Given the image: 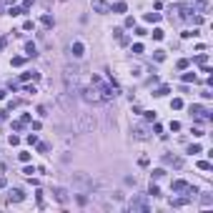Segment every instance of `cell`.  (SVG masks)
<instances>
[{"mask_svg":"<svg viewBox=\"0 0 213 213\" xmlns=\"http://www.w3.org/2000/svg\"><path fill=\"white\" fill-rule=\"evenodd\" d=\"M80 93H83V98H85L88 103H103L100 95H98V90H95L93 85H90V88H80Z\"/></svg>","mask_w":213,"mask_h":213,"instance_id":"obj_1","label":"cell"},{"mask_svg":"<svg viewBox=\"0 0 213 213\" xmlns=\"http://www.w3.org/2000/svg\"><path fill=\"white\" fill-rule=\"evenodd\" d=\"M130 211H141V213H148L150 208H148L145 198H133V201H130Z\"/></svg>","mask_w":213,"mask_h":213,"instance_id":"obj_2","label":"cell"},{"mask_svg":"<svg viewBox=\"0 0 213 213\" xmlns=\"http://www.w3.org/2000/svg\"><path fill=\"white\" fill-rule=\"evenodd\" d=\"M25 198V193L20 190V188H13V190H8V203H20Z\"/></svg>","mask_w":213,"mask_h":213,"instance_id":"obj_3","label":"cell"},{"mask_svg":"<svg viewBox=\"0 0 213 213\" xmlns=\"http://www.w3.org/2000/svg\"><path fill=\"white\" fill-rule=\"evenodd\" d=\"M53 196H55V201H58V203H63V206H65V203L70 201L68 190H63V188H55V190H53Z\"/></svg>","mask_w":213,"mask_h":213,"instance_id":"obj_4","label":"cell"},{"mask_svg":"<svg viewBox=\"0 0 213 213\" xmlns=\"http://www.w3.org/2000/svg\"><path fill=\"white\" fill-rule=\"evenodd\" d=\"M93 10H98V13H110V5L105 3V0H93Z\"/></svg>","mask_w":213,"mask_h":213,"instance_id":"obj_5","label":"cell"},{"mask_svg":"<svg viewBox=\"0 0 213 213\" xmlns=\"http://www.w3.org/2000/svg\"><path fill=\"white\" fill-rule=\"evenodd\" d=\"M163 161L168 166H173V168H181L183 166V158H178V156H163Z\"/></svg>","mask_w":213,"mask_h":213,"instance_id":"obj_6","label":"cell"},{"mask_svg":"<svg viewBox=\"0 0 213 213\" xmlns=\"http://www.w3.org/2000/svg\"><path fill=\"white\" fill-rule=\"evenodd\" d=\"M83 50H85V48H83V43H78V40L70 45V53H73L75 58H80V55H83Z\"/></svg>","mask_w":213,"mask_h":213,"instance_id":"obj_7","label":"cell"},{"mask_svg":"<svg viewBox=\"0 0 213 213\" xmlns=\"http://www.w3.org/2000/svg\"><path fill=\"white\" fill-rule=\"evenodd\" d=\"M170 188L176 190V193H181V190H186V188H188V183H186V181H173V183H170Z\"/></svg>","mask_w":213,"mask_h":213,"instance_id":"obj_8","label":"cell"},{"mask_svg":"<svg viewBox=\"0 0 213 213\" xmlns=\"http://www.w3.org/2000/svg\"><path fill=\"white\" fill-rule=\"evenodd\" d=\"M128 10V5L123 3V0H121V3H115V5H110V13H125Z\"/></svg>","mask_w":213,"mask_h":213,"instance_id":"obj_9","label":"cell"},{"mask_svg":"<svg viewBox=\"0 0 213 213\" xmlns=\"http://www.w3.org/2000/svg\"><path fill=\"white\" fill-rule=\"evenodd\" d=\"M25 53H28V58H35V55H38V48H35V43H25Z\"/></svg>","mask_w":213,"mask_h":213,"instance_id":"obj_10","label":"cell"},{"mask_svg":"<svg viewBox=\"0 0 213 213\" xmlns=\"http://www.w3.org/2000/svg\"><path fill=\"white\" fill-rule=\"evenodd\" d=\"M168 93H170V88H168V85H161L158 90H153V95H156V98H163V95H168Z\"/></svg>","mask_w":213,"mask_h":213,"instance_id":"obj_11","label":"cell"},{"mask_svg":"<svg viewBox=\"0 0 213 213\" xmlns=\"http://www.w3.org/2000/svg\"><path fill=\"white\" fill-rule=\"evenodd\" d=\"M23 13H25V8H18V5H10V10H8V15H13V18L23 15Z\"/></svg>","mask_w":213,"mask_h":213,"instance_id":"obj_12","label":"cell"},{"mask_svg":"<svg viewBox=\"0 0 213 213\" xmlns=\"http://www.w3.org/2000/svg\"><path fill=\"white\" fill-rule=\"evenodd\" d=\"M40 23H43L45 28H53V25H55V20H53V15H43V18H40Z\"/></svg>","mask_w":213,"mask_h":213,"instance_id":"obj_13","label":"cell"},{"mask_svg":"<svg viewBox=\"0 0 213 213\" xmlns=\"http://www.w3.org/2000/svg\"><path fill=\"white\" fill-rule=\"evenodd\" d=\"M145 20H148V23H158V20H161V13H148Z\"/></svg>","mask_w":213,"mask_h":213,"instance_id":"obj_14","label":"cell"},{"mask_svg":"<svg viewBox=\"0 0 213 213\" xmlns=\"http://www.w3.org/2000/svg\"><path fill=\"white\" fill-rule=\"evenodd\" d=\"M23 63H25V58H23V55H15L13 60H10V65H15V68H20Z\"/></svg>","mask_w":213,"mask_h":213,"instance_id":"obj_15","label":"cell"},{"mask_svg":"<svg viewBox=\"0 0 213 213\" xmlns=\"http://www.w3.org/2000/svg\"><path fill=\"white\" fill-rule=\"evenodd\" d=\"M196 73H183V83H196Z\"/></svg>","mask_w":213,"mask_h":213,"instance_id":"obj_16","label":"cell"},{"mask_svg":"<svg viewBox=\"0 0 213 213\" xmlns=\"http://www.w3.org/2000/svg\"><path fill=\"white\" fill-rule=\"evenodd\" d=\"M135 138H141V141H143V138H148V133H145V128H143V125L135 128Z\"/></svg>","mask_w":213,"mask_h":213,"instance_id":"obj_17","label":"cell"},{"mask_svg":"<svg viewBox=\"0 0 213 213\" xmlns=\"http://www.w3.org/2000/svg\"><path fill=\"white\" fill-rule=\"evenodd\" d=\"M196 63H198V65H206V63H208V53H201V55H196Z\"/></svg>","mask_w":213,"mask_h":213,"instance_id":"obj_18","label":"cell"},{"mask_svg":"<svg viewBox=\"0 0 213 213\" xmlns=\"http://www.w3.org/2000/svg\"><path fill=\"white\" fill-rule=\"evenodd\" d=\"M203 105H190V115H203Z\"/></svg>","mask_w":213,"mask_h":213,"instance_id":"obj_19","label":"cell"},{"mask_svg":"<svg viewBox=\"0 0 213 213\" xmlns=\"http://www.w3.org/2000/svg\"><path fill=\"white\" fill-rule=\"evenodd\" d=\"M148 193H150L153 198H156V196H161V188H158L156 183H150V188H148Z\"/></svg>","mask_w":213,"mask_h":213,"instance_id":"obj_20","label":"cell"},{"mask_svg":"<svg viewBox=\"0 0 213 213\" xmlns=\"http://www.w3.org/2000/svg\"><path fill=\"white\" fill-rule=\"evenodd\" d=\"M153 58H156L158 63H163V60H166V50H156V53H153Z\"/></svg>","mask_w":213,"mask_h":213,"instance_id":"obj_21","label":"cell"},{"mask_svg":"<svg viewBox=\"0 0 213 213\" xmlns=\"http://www.w3.org/2000/svg\"><path fill=\"white\" fill-rule=\"evenodd\" d=\"M150 176H153V178H156V181H158V178H163V176H166V170H163V168H156V170H153V173H150Z\"/></svg>","mask_w":213,"mask_h":213,"instance_id":"obj_22","label":"cell"},{"mask_svg":"<svg viewBox=\"0 0 213 213\" xmlns=\"http://www.w3.org/2000/svg\"><path fill=\"white\" fill-rule=\"evenodd\" d=\"M198 168H201V170H211L213 166H211V161H198Z\"/></svg>","mask_w":213,"mask_h":213,"instance_id":"obj_23","label":"cell"},{"mask_svg":"<svg viewBox=\"0 0 213 213\" xmlns=\"http://www.w3.org/2000/svg\"><path fill=\"white\" fill-rule=\"evenodd\" d=\"M170 108H176V110H181V108H183V100H181V98H173V103H170Z\"/></svg>","mask_w":213,"mask_h":213,"instance_id":"obj_24","label":"cell"},{"mask_svg":"<svg viewBox=\"0 0 213 213\" xmlns=\"http://www.w3.org/2000/svg\"><path fill=\"white\" fill-rule=\"evenodd\" d=\"M23 128H25L23 121H13V130H23Z\"/></svg>","mask_w":213,"mask_h":213,"instance_id":"obj_25","label":"cell"},{"mask_svg":"<svg viewBox=\"0 0 213 213\" xmlns=\"http://www.w3.org/2000/svg\"><path fill=\"white\" fill-rule=\"evenodd\" d=\"M153 38H156V40H163V30L156 28V30H153Z\"/></svg>","mask_w":213,"mask_h":213,"instance_id":"obj_26","label":"cell"},{"mask_svg":"<svg viewBox=\"0 0 213 213\" xmlns=\"http://www.w3.org/2000/svg\"><path fill=\"white\" fill-rule=\"evenodd\" d=\"M141 53H143V45L135 43V45H133V55H141Z\"/></svg>","mask_w":213,"mask_h":213,"instance_id":"obj_27","label":"cell"},{"mask_svg":"<svg viewBox=\"0 0 213 213\" xmlns=\"http://www.w3.org/2000/svg\"><path fill=\"white\" fill-rule=\"evenodd\" d=\"M133 25H135V18L128 15V18H125V28H133Z\"/></svg>","mask_w":213,"mask_h":213,"instance_id":"obj_28","label":"cell"},{"mask_svg":"<svg viewBox=\"0 0 213 213\" xmlns=\"http://www.w3.org/2000/svg\"><path fill=\"white\" fill-rule=\"evenodd\" d=\"M181 35H183V38H196V35H198V33H196V30H183V33H181Z\"/></svg>","mask_w":213,"mask_h":213,"instance_id":"obj_29","label":"cell"},{"mask_svg":"<svg viewBox=\"0 0 213 213\" xmlns=\"http://www.w3.org/2000/svg\"><path fill=\"white\" fill-rule=\"evenodd\" d=\"M193 135H196V138H201V135H206V130H203V128H193Z\"/></svg>","mask_w":213,"mask_h":213,"instance_id":"obj_30","label":"cell"},{"mask_svg":"<svg viewBox=\"0 0 213 213\" xmlns=\"http://www.w3.org/2000/svg\"><path fill=\"white\" fill-rule=\"evenodd\" d=\"M8 143H10V145H18V143H20V138H18V135H10Z\"/></svg>","mask_w":213,"mask_h":213,"instance_id":"obj_31","label":"cell"},{"mask_svg":"<svg viewBox=\"0 0 213 213\" xmlns=\"http://www.w3.org/2000/svg\"><path fill=\"white\" fill-rule=\"evenodd\" d=\"M201 95H203V98H206V100H211V98H213V93H211V88H206V90H203Z\"/></svg>","mask_w":213,"mask_h":213,"instance_id":"obj_32","label":"cell"},{"mask_svg":"<svg viewBox=\"0 0 213 213\" xmlns=\"http://www.w3.org/2000/svg\"><path fill=\"white\" fill-rule=\"evenodd\" d=\"M153 133H158V135H163V138H166V133H163V128L156 123V125H153Z\"/></svg>","mask_w":213,"mask_h":213,"instance_id":"obj_33","label":"cell"},{"mask_svg":"<svg viewBox=\"0 0 213 213\" xmlns=\"http://www.w3.org/2000/svg\"><path fill=\"white\" fill-rule=\"evenodd\" d=\"M28 143H30V145H35V143H38V135H35V133H30V135H28Z\"/></svg>","mask_w":213,"mask_h":213,"instance_id":"obj_34","label":"cell"},{"mask_svg":"<svg viewBox=\"0 0 213 213\" xmlns=\"http://www.w3.org/2000/svg\"><path fill=\"white\" fill-rule=\"evenodd\" d=\"M178 68H181V70H186V68H188V60H186V58H181V60H178Z\"/></svg>","mask_w":213,"mask_h":213,"instance_id":"obj_35","label":"cell"},{"mask_svg":"<svg viewBox=\"0 0 213 213\" xmlns=\"http://www.w3.org/2000/svg\"><path fill=\"white\" fill-rule=\"evenodd\" d=\"M145 121H153V123H156V113H153V110H148V113H145Z\"/></svg>","mask_w":213,"mask_h":213,"instance_id":"obj_36","label":"cell"},{"mask_svg":"<svg viewBox=\"0 0 213 213\" xmlns=\"http://www.w3.org/2000/svg\"><path fill=\"white\" fill-rule=\"evenodd\" d=\"M188 153H193V156H196V153H201V145H190V148H188Z\"/></svg>","mask_w":213,"mask_h":213,"instance_id":"obj_37","label":"cell"},{"mask_svg":"<svg viewBox=\"0 0 213 213\" xmlns=\"http://www.w3.org/2000/svg\"><path fill=\"white\" fill-rule=\"evenodd\" d=\"M18 158H20L23 163H28V161H30V153H20V156H18Z\"/></svg>","mask_w":213,"mask_h":213,"instance_id":"obj_38","label":"cell"},{"mask_svg":"<svg viewBox=\"0 0 213 213\" xmlns=\"http://www.w3.org/2000/svg\"><path fill=\"white\" fill-rule=\"evenodd\" d=\"M20 121H23V123H30V121H33V115H30V113H23V118H20Z\"/></svg>","mask_w":213,"mask_h":213,"instance_id":"obj_39","label":"cell"},{"mask_svg":"<svg viewBox=\"0 0 213 213\" xmlns=\"http://www.w3.org/2000/svg\"><path fill=\"white\" fill-rule=\"evenodd\" d=\"M38 150H40V153H48V143H38Z\"/></svg>","mask_w":213,"mask_h":213,"instance_id":"obj_40","label":"cell"},{"mask_svg":"<svg viewBox=\"0 0 213 213\" xmlns=\"http://www.w3.org/2000/svg\"><path fill=\"white\" fill-rule=\"evenodd\" d=\"M211 203H213V198H211L208 193H206V196H203V206H211Z\"/></svg>","mask_w":213,"mask_h":213,"instance_id":"obj_41","label":"cell"},{"mask_svg":"<svg viewBox=\"0 0 213 213\" xmlns=\"http://www.w3.org/2000/svg\"><path fill=\"white\" fill-rule=\"evenodd\" d=\"M23 30H33V20H25L23 23Z\"/></svg>","mask_w":213,"mask_h":213,"instance_id":"obj_42","label":"cell"},{"mask_svg":"<svg viewBox=\"0 0 213 213\" xmlns=\"http://www.w3.org/2000/svg\"><path fill=\"white\" fill-rule=\"evenodd\" d=\"M33 3H35V0H23V8H25V10H28V8H30V5H33Z\"/></svg>","mask_w":213,"mask_h":213,"instance_id":"obj_43","label":"cell"},{"mask_svg":"<svg viewBox=\"0 0 213 213\" xmlns=\"http://www.w3.org/2000/svg\"><path fill=\"white\" fill-rule=\"evenodd\" d=\"M5 186H8V181H5L3 176H0V188H5Z\"/></svg>","mask_w":213,"mask_h":213,"instance_id":"obj_44","label":"cell"},{"mask_svg":"<svg viewBox=\"0 0 213 213\" xmlns=\"http://www.w3.org/2000/svg\"><path fill=\"white\" fill-rule=\"evenodd\" d=\"M3 98H5V90H0V100H3Z\"/></svg>","mask_w":213,"mask_h":213,"instance_id":"obj_45","label":"cell"},{"mask_svg":"<svg viewBox=\"0 0 213 213\" xmlns=\"http://www.w3.org/2000/svg\"><path fill=\"white\" fill-rule=\"evenodd\" d=\"M196 3H201V5H206V0H196Z\"/></svg>","mask_w":213,"mask_h":213,"instance_id":"obj_46","label":"cell"}]
</instances>
